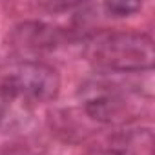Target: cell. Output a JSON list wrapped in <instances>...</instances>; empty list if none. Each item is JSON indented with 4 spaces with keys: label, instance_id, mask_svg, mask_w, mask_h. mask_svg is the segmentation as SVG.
Returning a JSON list of instances; mask_svg holds the SVG:
<instances>
[{
    "label": "cell",
    "instance_id": "obj_5",
    "mask_svg": "<svg viewBox=\"0 0 155 155\" xmlns=\"http://www.w3.org/2000/svg\"><path fill=\"white\" fill-rule=\"evenodd\" d=\"M86 155H119L115 150H93V151H88Z\"/></svg>",
    "mask_w": 155,
    "mask_h": 155
},
{
    "label": "cell",
    "instance_id": "obj_3",
    "mask_svg": "<svg viewBox=\"0 0 155 155\" xmlns=\"http://www.w3.org/2000/svg\"><path fill=\"white\" fill-rule=\"evenodd\" d=\"M57 71L42 62H20L0 75V93L26 115L58 93Z\"/></svg>",
    "mask_w": 155,
    "mask_h": 155
},
{
    "label": "cell",
    "instance_id": "obj_2",
    "mask_svg": "<svg viewBox=\"0 0 155 155\" xmlns=\"http://www.w3.org/2000/svg\"><path fill=\"white\" fill-rule=\"evenodd\" d=\"M88 58L108 73H133L153 68V40L133 31L97 35L88 42Z\"/></svg>",
    "mask_w": 155,
    "mask_h": 155
},
{
    "label": "cell",
    "instance_id": "obj_4",
    "mask_svg": "<svg viewBox=\"0 0 155 155\" xmlns=\"http://www.w3.org/2000/svg\"><path fill=\"white\" fill-rule=\"evenodd\" d=\"M104 8L115 17H126V15L140 9V4H137V2H106Z\"/></svg>",
    "mask_w": 155,
    "mask_h": 155
},
{
    "label": "cell",
    "instance_id": "obj_1",
    "mask_svg": "<svg viewBox=\"0 0 155 155\" xmlns=\"http://www.w3.org/2000/svg\"><path fill=\"white\" fill-rule=\"evenodd\" d=\"M79 97L86 113L99 122L122 124L140 115V90L106 73L86 81Z\"/></svg>",
    "mask_w": 155,
    "mask_h": 155
}]
</instances>
